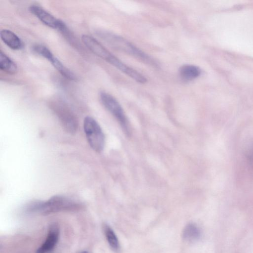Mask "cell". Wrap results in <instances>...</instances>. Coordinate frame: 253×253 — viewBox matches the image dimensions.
Wrapping results in <instances>:
<instances>
[{"mask_svg":"<svg viewBox=\"0 0 253 253\" xmlns=\"http://www.w3.org/2000/svg\"><path fill=\"white\" fill-rule=\"evenodd\" d=\"M179 73L182 80L186 81H190L200 76L201 70L196 66L185 64L180 67Z\"/></svg>","mask_w":253,"mask_h":253,"instance_id":"obj_11","label":"cell"},{"mask_svg":"<svg viewBox=\"0 0 253 253\" xmlns=\"http://www.w3.org/2000/svg\"><path fill=\"white\" fill-rule=\"evenodd\" d=\"M80 253H89L87 251H83V252H81Z\"/></svg>","mask_w":253,"mask_h":253,"instance_id":"obj_16","label":"cell"},{"mask_svg":"<svg viewBox=\"0 0 253 253\" xmlns=\"http://www.w3.org/2000/svg\"><path fill=\"white\" fill-rule=\"evenodd\" d=\"M0 69L10 75L17 72V66L15 62L2 51H0Z\"/></svg>","mask_w":253,"mask_h":253,"instance_id":"obj_12","label":"cell"},{"mask_svg":"<svg viewBox=\"0 0 253 253\" xmlns=\"http://www.w3.org/2000/svg\"><path fill=\"white\" fill-rule=\"evenodd\" d=\"M247 158L248 163L253 167V146L249 149L247 153Z\"/></svg>","mask_w":253,"mask_h":253,"instance_id":"obj_15","label":"cell"},{"mask_svg":"<svg viewBox=\"0 0 253 253\" xmlns=\"http://www.w3.org/2000/svg\"><path fill=\"white\" fill-rule=\"evenodd\" d=\"M103 37L105 40L116 49L133 56L147 64L156 65V62L150 56L125 38L110 33H106Z\"/></svg>","mask_w":253,"mask_h":253,"instance_id":"obj_2","label":"cell"},{"mask_svg":"<svg viewBox=\"0 0 253 253\" xmlns=\"http://www.w3.org/2000/svg\"><path fill=\"white\" fill-rule=\"evenodd\" d=\"M80 207V204L69 198L56 195L45 202L32 203L27 207L26 210L30 212L48 214L61 211L75 210Z\"/></svg>","mask_w":253,"mask_h":253,"instance_id":"obj_1","label":"cell"},{"mask_svg":"<svg viewBox=\"0 0 253 253\" xmlns=\"http://www.w3.org/2000/svg\"><path fill=\"white\" fill-rule=\"evenodd\" d=\"M82 41L89 50L115 68H118L120 65L122 61L111 53L93 37L88 35H83L82 36Z\"/></svg>","mask_w":253,"mask_h":253,"instance_id":"obj_5","label":"cell"},{"mask_svg":"<svg viewBox=\"0 0 253 253\" xmlns=\"http://www.w3.org/2000/svg\"><path fill=\"white\" fill-rule=\"evenodd\" d=\"M30 11L47 26L59 30L64 22L58 19L42 7L37 5H31Z\"/></svg>","mask_w":253,"mask_h":253,"instance_id":"obj_8","label":"cell"},{"mask_svg":"<svg viewBox=\"0 0 253 253\" xmlns=\"http://www.w3.org/2000/svg\"><path fill=\"white\" fill-rule=\"evenodd\" d=\"M54 110L65 130L70 134H75L78 128V122L75 114L67 107L60 105L54 107Z\"/></svg>","mask_w":253,"mask_h":253,"instance_id":"obj_7","label":"cell"},{"mask_svg":"<svg viewBox=\"0 0 253 253\" xmlns=\"http://www.w3.org/2000/svg\"><path fill=\"white\" fill-rule=\"evenodd\" d=\"M0 36L2 41L9 48L13 50H19L23 48V42L19 37L12 31L3 29Z\"/></svg>","mask_w":253,"mask_h":253,"instance_id":"obj_10","label":"cell"},{"mask_svg":"<svg viewBox=\"0 0 253 253\" xmlns=\"http://www.w3.org/2000/svg\"><path fill=\"white\" fill-rule=\"evenodd\" d=\"M200 236V231L199 228L195 224H188L184 229L183 237L185 240L188 241H194L197 240Z\"/></svg>","mask_w":253,"mask_h":253,"instance_id":"obj_14","label":"cell"},{"mask_svg":"<svg viewBox=\"0 0 253 253\" xmlns=\"http://www.w3.org/2000/svg\"><path fill=\"white\" fill-rule=\"evenodd\" d=\"M59 229L52 225L44 242L38 249L36 253H50L56 245L59 239Z\"/></svg>","mask_w":253,"mask_h":253,"instance_id":"obj_9","label":"cell"},{"mask_svg":"<svg viewBox=\"0 0 253 253\" xmlns=\"http://www.w3.org/2000/svg\"><path fill=\"white\" fill-rule=\"evenodd\" d=\"M84 129L88 142L91 148L101 152L105 144V136L98 123L92 117H86L84 121Z\"/></svg>","mask_w":253,"mask_h":253,"instance_id":"obj_4","label":"cell"},{"mask_svg":"<svg viewBox=\"0 0 253 253\" xmlns=\"http://www.w3.org/2000/svg\"><path fill=\"white\" fill-rule=\"evenodd\" d=\"M100 98L103 106L116 119L126 134L129 136L130 125L119 102L112 95L104 91L100 92Z\"/></svg>","mask_w":253,"mask_h":253,"instance_id":"obj_3","label":"cell"},{"mask_svg":"<svg viewBox=\"0 0 253 253\" xmlns=\"http://www.w3.org/2000/svg\"><path fill=\"white\" fill-rule=\"evenodd\" d=\"M33 50L38 54L49 61L53 67L65 78L71 81H76V75L56 57L46 46L42 44H35L33 47Z\"/></svg>","mask_w":253,"mask_h":253,"instance_id":"obj_6","label":"cell"},{"mask_svg":"<svg viewBox=\"0 0 253 253\" xmlns=\"http://www.w3.org/2000/svg\"><path fill=\"white\" fill-rule=\"evenodd\" d=\"M103 229L106 238L110 246L114 251L118 252L120 250V244L115 233L108 225H104Z\"/></svg>","mask_w":253,"mask_h":253,"instance_id":"obj_13","label":"cell"}]
</instances>
